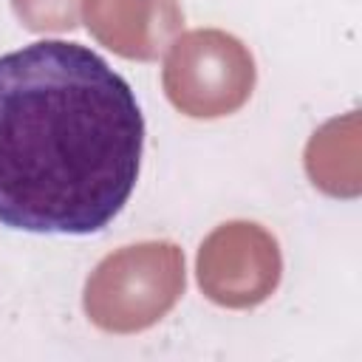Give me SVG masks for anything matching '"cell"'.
Returning <instances> with one entry per match:
<instances>
[{
	"mask_svg": "<svg viewBox=\"0 0 362 362\" xmlns=\"http://www.w3.org/2000/svg\"><path fill=\"white\" fill-rule=\"evenodd\" d=\"M144 147L133 88L82 42L0 57V223L93 235L130 201Z\"/></svg>",
	"mask_w": 362,
	"mask_h": 362,
	"instance_id": "6da1fadb",
	"label": "cell"
},
{
	"mask_svg": "<svg viewBox=\"0 0 362 362\" xmlns=\"http://www.w3.org/2000/svg\"><path fill=\"white\" fill-rule=\"evenodd\" d=\"M187 286L184 252L173 240H141L105 255L85 280L82 308L107 334H139L164 320Z\"/></svg>",
	"mask_w": 362,
	"mask_h": 362,
	"instance_id": "7a4b0ae2",
	"label": "cell"
},
{
	"mask_svg": "<svg viewBox=\"0 0 362 362\" xmlns=\"http://www.w3.org/2000/svg\"><path fill=\"white\" fill-rule=\"evenodd\" d=\"M257 82L252 51L221 28L178 34L161 68L170 105L189 119H221L238 113Z\"/></svg>",
	"mask_w": 362,
	"mask_h": 362,
	"instance_id": "3957f363",
	"label": "cell"
},
{
	"mask_svg": "<svg viewBox=\"0 0 362 362\" xmlns=\"http://www.w3.org/2000/svg\"><path fill=\"white\" fill-rule=\"evenodd\" d=\"M198 288L221 308H255L266 303L283 277L277 238L255 221H226L198 246Z\"/></svg>",
	"mask_w": 362,
	"mask_h": 362,
	"instance_id": "277c9868",
	"label": "cell"
},
{
	"mask_svg": "<svg viewBox=\"0 0 362 362\" xmlns=\"http://www.w3.org/2000/svg\"><path fill=\"white\" fill-rule=\"evenodd\" d=\"M90 37L116 57L153 62L184 28L178 0H82Z\"/></svg>",
	"mask_w": 362,
	"mask_h": 362,
	"instance_id": "5b68a950",
	"label": "cell"
},
{
	"mask_svg": "<svg viewBox=\"0 0 362 362\" xmlns=\"http://www.w3.org/2000/svg\"><path fill=\"white\" fill-rule=\"evenodd\" d=\"M311 184L331 198H356L362 189L359 175V113L328 119L305 144L303 156Z\"/></svg>",
	"mask_w": 362,
	"mask_h": 362,
	"instance_id": "8992f818",
	"label": "cell"
},
{
	"mask_svg": "<svg viewBox=\"0 0 362 362\" xmlns=\"http://www.w3.org/2000/svg\"><path fill=\"white\" fill-rule=\"evenodd\" d=\"M17 20L37 34H62L79 25L82 0H11Z\"/></svg>",
	"mask_w": 362,
	"mask_h": 362,
	"instance_id": "52a82bcc",
	"label": "cell"
}]
</instances>
